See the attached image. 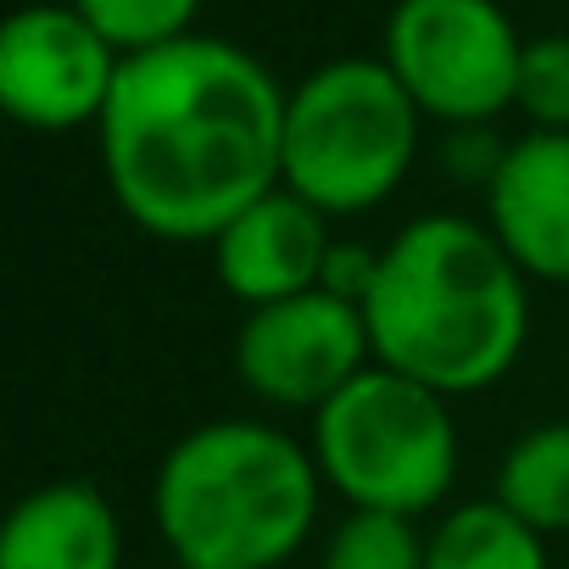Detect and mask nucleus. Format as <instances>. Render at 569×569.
<instances>
[{
    "instance_id": "nucleus-11",
    "label": "nucleus",
    "mask_w": 569,
    "mask_h": 569,
    "mask_svg": "<svg viewBox=\"0 0 569 569\" xmlns=\"http://www.w3.org/2000/svg\"><path fill=\"white\" fill-rule=\"evenodd\" d=\"M123 525L101 486L90 480H46L0 530V569H118Z\"/></svg>"
},
{
    "instance_id": "nucleus-2",
    "label": "nucleus",
    "mask_w": 569,
    "mask_h": 569,
    "mask_svg": "<svg viewBox=\"0 0 569 569\" xmlns=\"http://www.w3.org/2000/svg\"><path fill=\"white\" fill-rule=\"evenodd\" d=\"M363 325L375 363L447 402L475 397L497 386L530 341V279L486 223L425 212L380 246Z\"/></svg>"
},
{
    "instance_id": "nucleus-3",
    "label": "nucleus",
    "mask_w": 569,
    "mask_h": 569,
    "mask_svg": "<svg viewBox=\"0 0 569 569\" xmlns=\"http://www.w3.org/2000/svg\"><path fill=\"white\" fill-rule=\"evenodd\" d=\"M313 447L262 419H212L179 436L151 486V519L184 569H279L319 519Z\"/></svg>"
},
{
    "instance_id": "nucleus-16",
    "label": "nucleus",
    "mask_w": 569,
    "mask_h": 569,
    "mask_svg": "<svg viewBox=\"0 0 569 569\" xmlns=\"http://www.w3.org/2000/svg\"><path fill=\"white\" fill-rule=\"evenodd\" d=\"M513 107H519L541 134H569V34L525 40Z\"/></svg>"
},
{
    "instance_id": "nucleus-17",
    "label": "nucleus",
    "mask_w": 569,
    "mask_h": 569,
    "mask_svg": "<svg viewBox=\"0 0 569 569\" xmlns=\"http://www.w3.org/2000/svg\"><path fill=\"white\" fill-rule=\"evenodd\" d=\"M173 569H184V563H173Z\"/></svg>"
},
{
    "instance_id": "nucleus-13",
    "label": "nucleus",
    "mask_w": 569,
    "mask_h": 569,
    "mask_svg": "<svg viewBox=\"0 0 569 569\" xmlns=\"http://www.w3.org/2000/svg\"><path fill=\"white\" fill-rule=\"evenodd\" d=\"M491 497L536 536H569V419L525 430L502 452Z\"/></svg>"
},
{
    "instance_id": "nucleus-1",
    "label": "nucleus",
    "mask_w": 569,
    "mask_h": 569,
    "mask_svg": "<svg viewBox=\"0 0 569 569\" xmlns=\"http://www.w3.org/2000/svg\"><path fill=\"white\" fill-rule=\"evenodd\" d=\"M284 101L291 90L218 34L123 57L96 123L112 201L157 240L212 246L284 184Z\"/></svg>"
},
{
    "instance_id": "nucleus-5",
    "label": "nucleus",
    "mask_w": 569,
    "mask_h": 569,
    "mask_svg": "<svg viewBox=\"0 0 569 569\" xmlns=\"http://www.w3.org/2000/svg\"><path fill=\"white\" fill-rule=\"evenodd\" d=\"M313 463L347 508L419 519L458 480V425L447 397L369 363L313 413Z\"/></svg>"
},
{
    "instance_id": "nucleus-10",
    "label": "nucleus",
    "mask_w": 569,
    "mask_h": 569,
    "mask_svg": "<svg viewBox=\"0 0 569 569\" xmlns=\"http://www.w3.org/2000/svg\"><path fill=\"white\" fill-rule=\"evenodd\" d=\"M486 218L525 279L569 284V134L513 140L486 184Z\"/></svg>"
},
{
    "instance_id": "nucleus-14",
    "label": "nucleus",
    "mask_w": 569,
    "mask_h": 569,
    "mask_svg": "<svg viewBox=\"0 0 569 569\" xmlns=\"http://www.w3.org/2000/svg\"><path fill=\"white\" fill-rule=\"evenodd\" d=\"M319 569H425V536L402 513L347 508L319 547Z\"/></svg>"
},
{
    "instance_id": "nucleus-12",
    "label": "nucleus",
    "mask_w": 569,
    "mask_h": 569,
    "mask_svg": "<svg viewBox=\"0 0 569 569\" xmlns=\"http://www.w3.org/2000/svg\"><path fill=\"white\" fill-rule=\"evenodd\" d=\"M425 569H547V536L513 519L497 497L458 502L430 525Z\"/></svg>"
},
{
    "instance_id": "nucleus-6",
    "label": "nucleus",
    "mask_w": 569,
    "mask_h": 569,
    "mask_svg": "<svg viewBox=\"0 0 569 569\" xmlns=\"http://www.w3.org/2000/svg\"><path fill=\"white\" fill-rule=\"evenodd\" d=\"M380 62L425 118L486 129L519 96L525 40L497 0H397Z\"/></svg>"
},
{
    "instance_id": "nucleus-15",
    "label": "nucleus",
    "mask_w": 569,
    "mask_h": 569,
    "mask_svg": "<svg viewBox=\"0 0 569 569\" xmlns=\"http://www.w3.org/2000/svg\"><path fill=\"white\" fill-rule=\"evenodd\" d=\"M68 7H79L123 57H140V51L196 34L190 23L201 12V0H68Z\"/></svg>"
},
{
    "instance_id": "nucleus-8",
    "label": "nucleus",
    "mask_w": 569,
    "mask_h": 569,
    "mask_svg": "<svg viewBox=\"0 0 569 569\" xmlns=\"http://www.w3.org/2000/svg\"><path fill=\"white\" fill-rule=\"evenodd\" d=\"M123 51L79 7H23L0 29V107L23 129L68 134L101 123Z\"/></svg>"
},
{
    "instance_id": "nucleus-7",
    "label": "nucleus",
    "mask_w": 569,
    "mask_h": 569,
    "mask_svg": "<svg viewBox=\"0 0 569 569\" xmlns=\"http://www.w3.org/2000/svg\"><path fill=\"white\" fill-rule=\"evenodd\" d=\"M375 363L363 308L302 291L268 308H246L234 330V375L268 408H308L319 413L341 386H352Z\"/></svg>"
},
{
    "instance_id": "nucleus-4",
    "label": "nucleus",
    "mask_w": 569,
    "mask_h": 569,
    "mask_svg": "<svg viewBox=\"0 0 569 569\" xmlns=\"http://www.w3.org/2000/svg\"><path fill=\"white\" fill-rule=\"evenodd\" d=\"M425 112L380 57H336L284 101V190L325 218H352L397 196L419 157Z\"/></svg>"
},
{
    "instance_id": "nucleus-9",
    "label": "nucleus",
    "mask_w": 569,
    "mask_h": 569,
    "mask_svg": "<svg viewBox=\"0 0 569 569\" xmlns=\"http://www.w3.org/2000/svg\"><path fill=\"white\" fill-rule=\"evenodd\" d=\"M330 251H336L330 218L297 190L279 184L212 240V273L234 302L268 308L284 297L319 291Z\"/></svg>"
}]
</instances>
